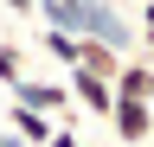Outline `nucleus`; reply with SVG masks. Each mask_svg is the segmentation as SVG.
I'll return each instance as SVG.
<instances>
[{
    "label": "nucleus",
    "instance_id": "10",
    "mask_svg": "<svg viewBox=\"0 0 154 147\" xmlns=\"http://www.w3.org/2000/svg\"><path fill=\"white\" fill-rule=\"evenodd\" d=\"M0 7H7V13H32V0H0Z\"/></svg>",
    "mask_w": 154,
    "mask_h": 147
},
{
    "label": "nucleus",
    "instance_id": "9",
    "mask_svg": "<svg viewBox=\"0 0 154 147\" xmlns=\"http://www.w3.org/2000/svg\"><path fill=\"white\" fill-rule=\"evenodd\" d=\"M45 147H84V141H77V128H71V122H58V128H51V141H45Z\"/></svg>",
    "mask_w": 154,
    "mask_h": 147
},
{
    "label": "nucleus",
    "instance_id": "5",
    "mask_svg": "<svg viewBox=\"0 0 154 147\" xmlns=\"http://www.w3.org/2000/svg\"><path fill=\"white\" fill-rule=\"evenodd\" d=\"M71 70H90V77L116 83V70H122V51H116V45H96V39H77V64H71Z\"/></svg>",
    "mask_w": 154,
    "mask_h": 147
},
{
    "label": "nucleus",
    "instance_id": "2",
    "mask_svg": "<svg viewBox=\"0 0 154 147\" xmlns=\"http://www.w3.org/2000/svg\"><path fill=\"white\" fill-rule=\"evenodd\" d=\"M13 102H26V109H38V115H51V122H71V90L58 77H19Z\"/></svg>",
    "mask_w": 154,
    "mask_h": 147
},
{
    "label": "nucleus",
    "instance_id": "11",
    "mask_svg": "<svg viewBox=\"0 0 154 147\" xmlns=\"http://www.w3.org/2000/svg\"><path fill=\"white\" fill-rule=\"evenodd\" d=\"M141 26H154V0H141Z\"/></svg>",
    "mask_w": 154,
    "mask_h": 147
},
{
    "label": "nucleus",
    "instance_id": "13",
    "mask_svg": "<svg viewBox=\"0 0 154 147\" xmlns=\"http://www.w3.org/2000/svg\"><path fill=\"white\" fill-rule=\"evenodd\" d=\"M103 147H116V141H103Z\"/></svg>",
    "mask_w": 154,
    "mask_h": 147
},
{
    "label": "nucleus",
    "instance_id": "6",
    "mask_svg": "<svg viewBox=\"0 0 154 147\" xmlns=\"http://www.w3.org/2000/svg\"><path fill=\"white\" fill-rule=\"evenodd\" d=\"M116 96L154 102V64H148V58H122V70H116Z\"/></svg>",
    "mask_w": 154,
    "mask_h": 147
},
{
    "label": "nucleus",
    "instance_id": "12",
    "mask_svg": "<svg viewBox=\"0 0 154 147\" xmlns=\"http://www.w3.org/2000/svg\"><path fill=\"white\" fill-rule=\"evenodd\" d=\"M0 147H19V141H13V134H7V122H0Z\"/></svg>",
    "mask_w": 154,
    "mask_h": 147
},
{
    "label": "nucleus",
    "instance_id": "3",
    "mask_svg": "<svg viewBox=\"0 0 154 147\" xmlns=\"http://www.w3.org/2000/svg\"><path fill=\"white\" fill-rule=\"evenodd\" d=\"M64 90H71V102H84L90 115H103V122H109V109H116V83L90 77V70H64Z\"/></svg>",
    "mask_w": 154,
    "mask_h": 147
},
{
    "label": "nucleus",
    "instance_id": "4",
    "mask_svg": "<svg viewBox=\"0 0 154 147\" xmlns=\"http://www.w3.org/2000/svg\"><path fill=\"white\" fill-rule=\"evenodd\" d=\"M51 128H58V122H51V115H38V109H26V102H13V109H7V134H13L19 147H45V141H51Z\"/></svg>",
    "mask_w": 154,
    "mask_h": 147
},
{
    "label": "nucleus",
    "instance_id": "8",
    "mask_svg": "<svg viewBox=\"0 0 154 147\" xmlns=\"http://www.w3.org/2000/svg\"><path fill=\"white\" fill-rule=\"evenodd\" d=\"M26 77V45H0V90H13Z\"/></svg>",
    "mask_w": 154,
    "mask_h": 147
},
{
    "label": "nucleus",
    "instance_id": "7",
    "mask_svg": "<svg viewBox=\"0 0 154 147\" xmlns=\"http://www.w3.org/2000/svg\"><path fill=\"white\" fill-rule=\"evenodd\" d=\"M38 51H45L51 64H64V70L77 64V39H71V32H58V26H45V32H38Z\"/></svg>",
    "mask_w": 154,
    "mask_h": 147
},
{
    "label": "nucleus",
    "instance_id": "1",
    "mask_svg": "<svg viewBox=\"0 0 154 147\" xmlns=\"http://www.w3.org/2000/svg\"><path fill=\"white\" fill-rule=\"evenodd\" d=\"M109 134H116V147H148V141H154V102L116 96V109H109Z\"/></svg>",
    "mask_w": 154,
    "mask_h": 147
}]
</instances>
